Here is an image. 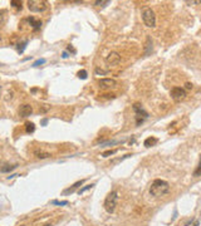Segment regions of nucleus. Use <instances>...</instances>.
Wrapping results in <instances>:
<instances>
[{"label": "nucleus", "instance_id": "obj_1", "mask_svg": "<svg viewBox=\"0 0 201 226\" xmlns=\"http://www.w3.org/2000/svg\"><path fill=\"white\" fill-rule=\"evenodd\" d=\"M170 191V185L165 180H155L150 186V194L153 197H162Z\"/></svg>", "mask_w": 201, "mask_h": 226}, {"label": "nucleus", "instance_id": "obj_2", "mask_svg": "<svg viewBox=\"0 0 201 226\" xmlns=\"http://www.w3.org/2000/svg\"><path fill=\"white\" fill-rule=\"evenodd\" d=\"M117 202H118V192L117 191H112L107 195L104 200V208L108 214H113L116 210Z\"/></svg>", "mask_w": 201, "mask_h": 226}, {"label": "nucleus", "instance_id": "obj_3", "mask_svg": "<svg viewBox=\"0 0 201 226\" xmlns=\"http://www.w3.org/2000/svg\"><path fill=\"white\" fill-rule=\"evenodd\" d=\"M142 20L145 25L148 28H155L156 26V15L155 11L150 7H143L142 8Z\"/></svg>", "mask_w": 201, "mask_h": 226}, {"label": "nucleus", "instance_id": "obj_4", "mask_svg": "<svg viewBox=\"0 0 201 226\" xmlns=\"http://www.w3.org/2000/svg\"><path fill=\"white\" fill-rule=\"evenodd\" d=\"M28 9L33 13H42L48 9V3L45 0H29L28 1Z\"/></svg>", "mask_w": 201, "mask_h": 226}, {"label": "nucleus", "instance_id": "obj_5", "mask_svg": "<svg viewBox=\"0 0 201 226\" xmlns=\"http://www.w3.org/2000/svg\"><path fill=\"white\" fill-rule=\"evenodd\" d=\"M171 98L174 99L175 102H181L186 98V90L183 88H180V87H175L171 89Z\"/></svg>", "mask_w": 201, "mask_h": 226}, {"label": "nucleus", "instance_id": "obj_6", "mask_svg": "<svg viewBox=\"0 0 201 226\" xmlns=\"http://www.w3.org/2000/svg\"><path fill=\"white\" fill-rule=\"evenodd\" d=\"M133 111L136 112V123L137 124H141L143 122V120H146V118L148 117L147 112L143 111L141 104H138V103H136L135 106H133Z\"/></svg>", "mask_w": 201, "mask_h": 226}, {"label": "nucleus", "instance_id": "obj_7", "mask_svg": "<svg viewBox=\"0 0 201 226\" xmlns=\"http://www.w3.org/2000/svg\"><path fill=\"white\" fill-rule=\"evenodd\" d=\"M98 86L100 89H112L116 88L117 82L112 78H102L98 81Z\"/></svg>", "mask_w": 201, "mask_h": 226}, {"label": "nucleus", "instance_id": "obj_8", "mask_svg": "<svg viewBox=\"0 0 201 226\" xmlns=\"http://www.w3.org/2000/svg\"><path fill=\"white\" fill-rule=\"evenodd\" d=\"M121 62V55L117 53V52H111L107 56H106V63H107L108 65H117Z\"/></svg>", "mask_w": 201, "mask_h": 226}, {"label": "nucleus", "instance_id": "obj_9", "mask_svg": "<svg viewBox=\"0 0 201 226\" xmlns=\"http://www.w3.org/2000/svg\"><path fill=\"white\" fill-rule=\"evenodd\" d=\"M32 113H33V108L30 104H23L19 109V114L21 117H29Z\"/></svg>", "mask_w": 201, "mask_h": 226}, {"label": "nucleus", "instance_id": "obj_10", "mask_svg": "<svg viewBox=\"0 0 201 226\" xmlns=\"http://www.w3.org/2000/svg\"><path fill=\"white\" fill-rule=\"evenodd\" d=\"M28 21L30 23V25H32V28H33V30H34V32L40 29V26H42V21L40 20H38V19H35V18H33V16H32V18L28 19Z\"/></svg>", "mask_w": 201, "mask_h": 226}, {"label": "nucleus", "instance_id": "obj_11", "mask_svg": "<svg viewBox=\"0 0 201 226\" xmlns=\"http://www.w3.org/2000/svg\"><path fill=\"white\" fill-rule=\"evenodd\" d=\"M157 138H155V137H148L145 139V146L146 147H151V146H155L156 143H157Z\"/></svg>", "mask_w": 201, "mask_h": 226}, {"label": "nucleus", "instance_id": "obj_12", "mask_svg": "<svg viewBox=\"0 0 201 226\" xmlns=\"http://www.w3.org/2000/svg\"><path fill=\"white\" fill-rule=\"evenodd\" d=\"M34 155L37 156V158H40V160H43V158H49V157H50V153H48V152H44V151H35Z\"/></svg>", "mask_w": 201, "mask_h": 226}, {"label": "nucleus", "instance_id": "obj_13", "mask_svg": "<svg viewBox=\"0 0 201 226\" xmlns=\"http://www.w3.org/2000/svg\"><path fill=\"white\" fill-rule=\"evenodd\" d=\"M83 183V180L82 181H78V182H76L73 186H72V187L70 189H68V190H65L64 191V194H69V192H70V194H72V192H74V190L77 189V187H79V186Z\"/></svg>", "mask_w": 201, "mask_h": 226}, {"label": "nucleus", "instance_id": "obj_14", "mask_svg": "<svg viewBox=\"0 0 201 226\" xmlns=\"http://www.w3.org/2000/svg\"><path fill=\"white\" fill-rule=\"evenodd\" d=\"M25 131L28 133H33L35 131V126H34V123H32V122H28L25 123Z\"/></svg>", "mask_w": 201, "mask_h": 226}, {"label": "nucleus", "instance_id": "obj_15", "mask_svg": "<svg viewBox=\"0 0 201 226\" xmlns=\"http://www.w3.org/2000/svg\"><path fill=\"white\" fill-rule=\"evenodd\" d=\"M15 168H16V165H13V166L7 165V166L1 167V172H10V171H13V170H15Z\"/></svg>", "mask_w": 201, "mask_h": 226}, {"label": "nucleus", "instance_id": "obj_16", "mask_svg": "<svg viewBox=\"0 0 201 226\" xmlns=\"http://www.w3.org/2000/svg\"><path fill=\"white\" fill-rule=\"evenodd\" d=\"M146 47H147V50L145 52V55H147L150 53V50H152V40H151V38H147V44H146Z\"/></svg>", "mask_w": 201, "mask_h": 226}, {"label": "nucleus", "instance_id": "obj_17", "mask_svg": "<svg viewBox=\"0 0 201 226\" xmlns=\"http://www.w3.org/2000/svg\"><path fill=\"white\" fill-rule=\"evenodd\" d=\"M26 44H28V40H25V42H23L21 44L18 45V52H19V54H21V53L24 52V49L26 48Z\"/></svg>", "mask_w": 201, "mask_h": 226}, {"label": "nucleus", "instance_id": "obj_18", "mask_svg": "<svg viewBox=\"0 0 201 226\" xmlns=\"http://www.w3.org/2000/svg\"><path fill=\"white\" fill-rule=\"evenodd\" d=\"M194 176L195 177L201 176V157H200V162H199V165H197V168L195 170V172H194Z\"/></svg>", "mask_w": 201, "mask_h": 226}, {"label": "nucleus", "instance_id": "obj_19", "mask_svg": "<svg viewBox=\"0 0 201 226\" xmlns=\"http://www.w3.org/2000/svg\"><path fill=\"white\" fill-rule=\"evenodd\" d=\"M117 152V150H109V151H106V152H103L102 153V157H109V156H112V155H114Z\"/></svg>", "mask_w": 201, "mask_h": 226}, {"label": "nucleus", "instance_id": "obj_20", "mask_svg": "<svg viewBox=\"0 0 201 226\" xmlns=\"http://www.w3.org/2000/svg\"><path fill=\"white\" fill-rule=\"evenodd\" d=\"M78 78H81V79H86L87 78V70H84V69H82V70H79L78 72Z\"/></svg>", "mask_w": 201, "mask_h": 226}, {"label": "nucleus", "instance_id": "obj_21", "mask_svg": "<svg viewBox=\"0 0 201 226\" xmlns=\"http://www.w3.org/2000/svg\"><path fill=\"white\" fill-rule=\"evenodd\" d=\"M10 4L13 5L14 8H16V9H21V1H16V0H12L10 1Z\"/></svg>", "mask_w": 201, "mask_h": 226}, {"label": "nucleus", "instance_id": "obj_22", "mask_svg": "<svg viewBox=\"0 0 201 226\" xmlns=\"http://www.w3.org/2000/svg\"><path fill=\"white\" fill-rule=\"evenodd\" d=\"M44 63H45V59H44V58L38 59V60H35L34 63H33V67H39V65H42V64H44Z\"/></svg>", "mask_w": 201, "mask_h": 226}, {"label": "nucleus", "instance_id": "obj_23", "mask_svg": "<svg viewBox=\"0 0 201 226\" xmlns=\"http://www.w3.org/2000/svg\"><path fill=\"white\" fill-rule=\"evenodd\" d=\"M52 203H53V205L64 206V205H67V203H68V201H57V200H54V201H52Z\"/></svg>", "mask_w": 201, "mask_h": 226}, {"label": "nucleus", "instance_id": "obj_24", "mask_svg": "<svg viewBox=\"0 0 201 226\" xmlns=\"http://www.w3.org/2000/svg\"><path fill=\"white\" fill-rule=\"evenodd\" d=\"M93 186H94V185H87V186H84V187H83V189H81L79 191H78V194H79V195H81V194H83V192H84V191H87V190H89V189H92Z\"/></svg>", "mask_w": 201, "mask_h": 226}, {"label": "nucleus", "instance_id": "obj_25", "mask_svg": "<svg viewBox=\"0 0 201 226\" xmlns=\"http://www.w3.org/2000/svg\"><path fill=\"white\" fill-rule=\"evenodd\" d=\"M109 4V1L107 0V1H96L94 3V5H97V7H104V5H107Z\"/></svg>", "mask_w": 201, "mask_h": 226}, {"label": "nucleus", "instance_id": "obj_26", "mask_svg": "<svg viewBox=\"0 0 201 226\" xmlns=\"http://www.w3.org/2000/svg\"><path fill=\"white\" fill-rule=\"evenodd\" d=\"M186 4H190V5H197V4H201V0H196V1H190V0H187Z\"/></svg>", "mask_w": 201, "mask_h": 226}, {"label": "nucleus", "instance_id": "obj_27", "mask_svg": "<svg viewBox=\"0 0 201 226\" xmlns=\"http://www.w3.org/2000/svg\"><path fill=\"white\" fill-rule=\"evenodd\" d=\"M67 49H68L69 52H72V53H76V49L72 47V45H68V47H67Z\"/></svg>", "mask_w": 201, "mask_h": 226}, {"label": "nucleus", "instance_id": "obj_28", "mask_svg": "<svg viewBox=\"0 0 201 226\" xmlns=\"http://www.w3.org/2000/svg\"><path fill=\"white\" fill-rule=\"evenodd\" d=\"M47 123H48V120H47V118H44V120H42V126H45Z\"/></svg>", "mask_w": 201, "mask_h": 226}, {"label": "nucleus", "instance_id": "obj_29", "mask_svg": "<svg viewBox=\"0 0 201 226\" xmlns=\"http://www.w3.org/2000/svg\"><path fill=\"white\" fill-rule=\"evenodd\" d=\"M185 86H186V88H187V89H191V88H192V84H191V83H189V82L185 84Z\"/></svg>", "mask_w": 201, "mask_h": 226}, {"label": "nucleus", "instance_id": "obj_30", "mask_svg": "<svg viewBox=\"0 0 201 226\" xmlns=\"http://www.w3.org/2000/svg\"><path fill=\"white\" fill-rule=\"evenodd\" d=\"M62 56H63V58L65 59V58H68V53H67V52H63V54H62Z\"/></svg>", "mask_w": 201, "mask_h": 226}]
</instances>
